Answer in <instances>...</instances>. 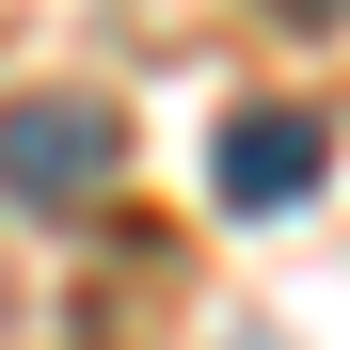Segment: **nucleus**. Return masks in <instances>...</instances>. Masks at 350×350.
I'll return each instance as SVG.
<instances>
[{"instance_id": "f257e3e1", "label": "nucleus", "mask_w": 350, "mask_h": 350, "mask_svg": "<svg viewBox=\"0 0 350 350\" xmlns=\"http://www.w3.org/2000/svg\"><path fill=\"white\" fill-rule=\"evenodd\" d=\"M128 175V111L111 96H16L0 111V207H96Z\"/></svg>"}, {"instance_id": "f03ea898", "label": "nucleus", "mask_w": 350, "mask_h": 350, "mask_svg": "<svg viewBox=\"0 0 350 350\" xmlns=\"http://www.w3.org/2000/svg\"><path fill=\"white\" fill-rule=\"evenodd\" d=\"M319 159H334V128L319 111H223V144H207V175H223V207H303L319 191Z\"/></svg>"}, {"instance_id": "20e7f679", "label": "nucleus", "mask_w": 350, "mask_h": 350, "mask_svg": "<svg viewBox=\"0 0 350 350\" xmlns=\"http://www.w3.org/2000/svg\"><path fill=\"white\" fill-rule=\"evenodd\" d=\"M0 334H16V286H0Z\"/></svg>"}, {"instance_id": "7ed1b4c3", "label": "nucleus", "mask_w": 350, "mask_h": 350, "mask_svg": "<svg viewBox=\"0 0 350 350\" xmlns=\"http://www.w3.org/2000/svg\"><path fill=\"white\" fill-rule=\"evenodd\" d=\"M286 16H303V32H319V16H350V0H286Z\"/></svg>"}]
</instances>
